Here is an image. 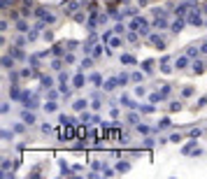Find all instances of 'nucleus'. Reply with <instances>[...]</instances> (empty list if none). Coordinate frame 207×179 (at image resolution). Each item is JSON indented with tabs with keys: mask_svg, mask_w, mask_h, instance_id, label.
Returning a JSON list of instances; mask_svg holds the SVG:
<instances>
[{
	"mask_svg": "<svg viewBox=\"0 0 207 179\" xmlns=\"http://www.w3.org/2000/svg\"><path fill=\"white\" fill-rule=\"evenodd\" d=\"M44 109H47V112H56V102H47Z\"/></svg>",
	"mask_w": 207,
	"mask_h": 179,
	"instance_id": "f257e3e1",
	"label": "nucleus"
},
{
	"mask_svg": "<svg viewBox=\"0 0 207 179\" xmlns=\"http://www.w3.org/2000/svg\"><path fill=\"white\" fill-rule=\"evenodd\" d=\"M23 121H26V123H35V117L33 114H23Z\"/></svg>",
	"mask_w": 207,
	"mask_h": 179,
	"instance_id": "f03ea898",
	"label": "nucleus"
},
{
	"mask_svg": "<svg viewBox=\"0 0 207 179\" xmlns=\"http://www.w3.org/2000/svg\"><path fill=\"white\" fill-rule=\"evenodd\" d=\"M86 107V102H84V100H79V102H75V109H84Z\"/></svg>",
	"mask_w": 207,
	"mask_h": 179,
	"instance_id": "7ed1b4c3",
	"label": "nucleus"
},
{
	"mask_svg": "<svg viewBox=\"0 0 207 179\" xmlns=\"http://www.w3.org/2000/svg\"><path fill=\"white\" fill-rule=\"evenodd\" d=\"M181 26H184L181 21H179V23H172V30H175V33H179V30H181Z\"/></svg>",
	"mask_w": 207,
	"mask_h": 179,
	"instance_id": "20e7f679",
	"label": "nucleus"
},
{
	"mask_svg": "<svg viewBox=\"0 0 207 179\" xmlns=\"http://www.w3.org/2000/svg\"><path fill=\"white\" fill-rule=\"evenodd\" d=\"M193 68H196V72H200V70H202V63L196 61V63H193Z\"/></svg>",
	"mask_w": 207,
	"mask_h": 179,
	"instance_id": "39448f33",
	"label": "nucleus"
}]
</instances>
